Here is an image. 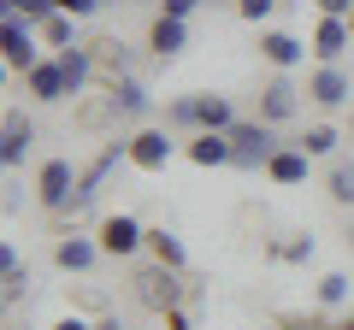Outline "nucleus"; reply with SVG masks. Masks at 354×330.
Masks as SVG:
<instances>
[{"instance_id": "4be33fe9", "label": "nucleus", "mask_w": 354, "mask_h": 330, "mask_svg": "<svg viewBox=\"0 0 354 330\" xmlns=\"http://www.w3.org/2000/svg\"><path fill=\"white\" fill-rule=\"evenodd\" d=\"M148 254L160 260V266H171V271L189 266V248L177 242V230H148Z\"/></svg>"}, {"instance_id": "9d476101", "label": "nucleus", "mask_w": 354, "mask_h": 330, "mask_svg": "<svg viewBox=\"0 0 354 330\" xmlns=\"http://www.w3.org/2000/svg\"><path fill=\"white\" fill-rule=\"evenodd\" d=\"M260 59L272 65V71H295V65L307 59V41L290 36V30H260Z\"/></svg>"}, {"instance_id": "f3484780", "label": "nucleus", "mask_w": 354, "mask_h": 330, "mask_svg": "<svg viewBox=\"0 0 354 330\" xmlns=\"http://www.w3.org/2000/svg\"><path fill=\"white\" fill-rule=\"evenodd\" d=\"M24 83H30V95H36V101H65V95H71V89H65V71H59V59H53V53L36 65V71H24Z\"/></svg>"}, {"instance_id": "a211bd4d", "label": "nucleus", "mask_w": 354, "mask_h": 330, "mask_svg": "<svg viewBox=\"0 0 354 330\" xmlns=\"http://www.w3.org/2000/svg\"><path fill=\"white\" fill-rule=\"evenodd\" d=\"M189 159H195V165H230V159H236L230 130H201V136L189 142Z\"/></svg>"}, {"instance_id": "6ab92c4d", "label": "nucleus", "mask_w": 354, "mask_h": 330, "mask_svg": "<svg viewBox=\"0 0 354 330\" xmlns=\"http://www.w3.org/2000/svg\"><path fill=\"white\" fill-rule=\"evenodd\" d=\"M77 24H83V18H71V12L59 6L53 18H41V24H36V36H41V48L65 53V48H77Z\"/></svg>"}, {"instance_id": "dca6fc26", "label": "nucleus", "mask_w": 354, "mask_h": 330, "mask_svg": "<svg viewBox=\"0 0 354 330\" xmlns=\"http://www.w3.org/2000/svg\"><path fill=\"white\" fill-rule=\"evenodd\" d=\"M53 59H59V71H65V89L83 95V89H88V77H95V48H83V41H77V48L53 53Z\"/></svg>"}, {"instance_id": "7c9ffc66", "label": "nucleus", "mask_w": 354, "mask_h": 330, "mask_svg": "<svg viewBox=\"0 0 354 330\" xmlns=\"http://www.w3.org/2000/svg\"><path fill=\"white\" fill-rule=\"evenodd\" d=\"M59 6H65V12H71V18H95V12H101V6H106V0H59Z\"/></svg>"}, {"instance_id": "0eeeda50", "label": "nucleus", "mask_w": 354, "mask_h": 330, "mask_svg": "<svg viewBox=\"0 0 354 330\" xmlns=\"http://www.w3.org/2000/svg\"><path fill=\"white\" fill-rule=\"evenodd\" d=\"M348 95H354V83H348V71H342V65H319V71L307 77V101L325 106V113L348 106Z\"/></svg>"}, {"instance_id": "39448f33", "label": "nucleus", "mask_w": 354, "mask_h": 330, "mask_svg": "<svg viewBox=\"0 0 354 330\" xmlns=\"http://www.w3.org/2000/svg\"><path fill=\"white\" fill-rule=\"evenodd\" d=\"M136 248H148V230H142V218H130V213H113L101 224V254H113V260H130Z\"/></svg>"}, {"instance_id": "c9c22d12", "label": "nucleus", "mask_w": 354, "mask_h": 330, "mask_svg": "<svg viewBox=\"0 0 354 330\" xmlns=\"http://www.w3.org/2000/svg\"><path fill=\"white\" fill-rule=\"evenodd\" d=\"M337 330H354V313H348V318H342V324H337Z\"/></svg>"}, {"instance_id": "bb28decb", "label": "nucleus", "mask_w": 354, "mask_h": 330, "mask_svg": "<svg viewBox=\"0 0 354 330\" xmlns=\"http://www.w3.org/2000/svg\"><path fill=\"white\" fill-rule=\"evenodd\" d=\"M319 301L342 307V301H348V278H342V271H325V278H319Z\"/></svg>"}, {"instance_id": "58836bf2", "label": "nucleus", "mask_w": 354, "mask_h": 330, "mask_svg": "<svg viewBox=\"0 0 354 330\" xmlns=\"http://www.w3.org/2000/svg\"><path fill=\"white\" fill-rule=\"evenodd\" d=\"M136 6H148V0H136Z\"/></svg>"}, {"instance_id": "393cba45", "label": "nucleus", "mask_w": 354, "mask_h": 330, "mask_svg": "<svg viewBox=\"0 0 354 330\" xmlns=\"http://www.w3.org/2000/svg\"><path fill=\"white\" fill-rule=\"evenodd\" d=\"M6 12H18V18H30V24H41V18L59 12V0H0V18H6Z\"/></svg>"}, {"instance_id": "f704fd0d", "label": "nucleus", "mask_w": 354, "mask_h": 330, "mask_svg": "<svg viewBox=\"0 0 354 330\" xmlns=\"http://www.w3.org/2000/svg\"><path fill=\"white\" fill-rule=\"evenodd\" d=\"M95 330H124V324H118V318H101V324H95Z\"/></svg>"}, {"instance_id": "1a4fd4ad", "label": "nucleus", "mask_w": 354, "mask_h": 330, "mask_svg": "<svg viewBox=\"0 0 354 330\" xmlns=\"http://www.w3.org/2000/svg\"><path fill=\"white\" fill-rule=\"evenodd\" d=\"M307 48H313V59H319V65H337L342 53L354 48L348 18H319V24H313V41H307Z\"/></svg>"}, {"instance_id": "2eb2a0df", "label": "nucleus", "mask_w": 354, "mask_h": 330, "mask_svg": "<svg viewBox=\"0 0 354 330\" xmlns=\"http://www.w3.org/2000/svg\"><path fill=\"white\" fill-rule=\"evenodd\" d=\"M113 113H118V118H148V113H153L148 83H136V77H118V83H113Z\"/></svg>"}, {"instance_id": "72a5a7b5", "label": "nucleus", "mask_w": 354, "mask_h": 330, "mask_svg": "<svg viewBox=\"0 0 354 330\" xmlns=\"http://www.w3.org/2000/svg\"><path fill=\"white\" fill-rule=\"evenodd\" d=\"M53 330H95V324H88V318H77V313H71V318H59V324H53Z\"/></svg>"}, {"instance_id": "cd10ccee", "label": "nucleus", "mask_w": 354, "mask_h": 330, "mask_svg": "<svg viewBox=\"0 0 354 330\" xmlns=\"http://www.w3.org/2000/svg\"><path fill=\"white\" fill-rule=\"evenodd\" d=\"M313 248H319L313 236H295V242H278L272 254H278V260H290V266H301V260H313Z\"/></svg>"}, {"instance_id": "f03ea898", "label": "nucleus", "mask_w": 354, "mask_h": 330, "mask_svg": "<svg viewBox=\"0 0 354 330\" xmlns=\"http://www.w3.org/2000/svg\"><path fill=\"white\" fill-rule=\"evenodd\" d=\"M0 53H6V71H36V65L48 59V53H41L36 24H30V18H18V12L0 18Z\"/></svg>"}, {"instance_id": "7ed1b4c3", "label": "nucleus", "mask_w": 354, "mask_h": 330, "mask_svg": "<svg viewBox=\"0 0 354 330\" xmlns=\"http://www.w3.org/2000/svg\"><path fill=\"white\" fill-rule=\"evenodd\" d=\"M77 183H83V177H77L71 159H48V165L36 171V201L48 206V213H65V206H71V195H77Z\"/></svg>"}, {"instance_id": "4468645a", "label": "nucleus", "mask_w": 354, "mask_h": 330, "mask_svg": "<svg viewBox=\"0 0 354 330\" xmlns=\"http://www.w3.org/2000/svg\"><path fill=\"white\" fill-rule=\"evenodd\" d=\"M148 48L160 53V59H177V53L189 48V24H183V18H153V30H148Z\"/></svg>"}, {"instance_id": "f257e3e1", "label": "nucleus", "mask_w": 354, "mask_h": 330, "mask_svg": "<svg viewBox=\"0 0 354 330\" xmlns=\"http://www.w3.org/2000/svg\"><path fill=\"white\" fill-rule=\"evenodd\" d=\"M230 148H236V171H266L272 165V153H278V136H272V124L266 118H236L230 124Z\"/></svg>"}, {"instance_id": "423d86ee", "label": "nucleus", "mask_w": 354, "mask_h": 330, "mask_svg": "<svg viewBox=\"0 0 354 330\" xmlns=\"http://www.w3.org/2000/svg\"><path fill=\"white\" fill-rule=\"evenodd\" d=\"M295 113H301V89L290 83V71H278L260 89V118H266V124H290Z\"/></svg>"}, {"instance_id": "5701e85b", "label": "nucleus", "mask_w": 354, "mask_h": 330, "mask_svg": "<svg viewBox=\"0 0 354 330\" xmlns=\"http://www.w3.org/2000/svg\"><path fill=\"white\" fill-rule=\"evenodd\" d=\"M295 148H307L313 159H337V153H342V136H337L330 124H307V136L295 142Z\"/></svg>"}, {"instance_id": "412c9836", "label": "nucleus", "mask_w": 354, "mask_h": 330, "mask_svg": "<svg viewBox=\"0 0 354 330\" xmlns=\"http://www.w3.org/2000/svg\"><path fill=\"white\" fill-rule=\"evenodd\" d=\"M325 195H330V201H337V206H354V153H337V159H330Z\"/></svg>"}, {"instance_id": "9b49d317", "label": "nucleus", "mask_w": 354, "mask_h": 330, "mask_svg": "<svg viewBox=\"0 0 354 330\" xmlns=\"http://www.w3.org/2000/svg\"><path fill=\"white\" fill-rule=\"evenodd\" d=\"M30 148H36V124H30L24 113H6V124H0V165H6V171L24 165Z\"/></svg>"}, {"instance_id": "aec40b11", "label": "nucleus", "mask_w": 354, "mask_h": 330, "mask_svg": "<svg viewBox=\"0 0 354 330\" xmlns=\"http://www.w3.org/2000/svg\"><path fill=\"white\" fill-rule=\"evenodd\" d=\"M236 124V106L225 95H195V130H230Z\"/></svg>"}, {"instance_id": "ddd939ff", "label": "nucleus", "mask_w": 354, "mask_h": 330, "mask_svg": "<svg viewBox=\"0 0 354 330\" xmlns=\"http://www.w3.org/2000/svg\"><path fill=\"white\" fill-rule=\"evenodd\" d=\"M95 260H101V236H65L53 248V266L59 271H88Z\"/></svg>"}, {"instance_id": "20e7f679", "label": "nucleus", "mask_w": 354, "mask_h": 330, "mask_svg": "<svg viewBox=\"0 0 354 330\" xmlns=\"http://www.w3.org/2000/svg\"><path fill=\"white\" fill-rule=\"evenodd\" d=\"M177 295H183V283H177V271L171 266H160V260H153V266L148 271H136V301L142 307H148V313H171V307H177Z\"/></svg>"}, {"instance_id": "4c0bfd02", "label": "nucleus", "mask_w": 354, "mask_h": 330, "mask_svg": "<svg viewBox=\"0 0 354 330\" xmlns=\"http://www.w3.org/2000/svg\"><path fill=\"white\" fill-rule=\"evenodd\" d=\"M348 30H354V12H348Z\"/></svg>"}, {"instance_id": "c85d7f7f", "label": "nucleus", "mask_w": 354, "mask_h": 330, "mask_svg": "<svg viewBox=\"0 0 354 330\" xmlns=\"http://www.w3.org/2000/svg\"><path fill=\"white\" fill-rule=\"evenodd\" d=\"M278 6H283V0H236V12L248 18V24H266V18L278 12Z\"/></svg>"}, {"instance_id": "2f4dec72", "label": "nucleus", "mask_w": 354, "mask_h": 330, "mask_svg": "<svg viewBox=\"0 0 354 330\" xmlns=\"http://www.w3.org/2000/svg\"><path fill=\"white\" fill-rule=\"evenodd\" d=\"M319 6V18H348L354 12V0H313Z\"/></svg>"}, {"instance_id": "6e6552de", "label": "nucleus", "mask_w": 354, "mask_h": 330, "mask_svg": "<svg viewBox=\"0 0 354 330\" xmlns=\"http://www.w3.org/2000/svg\"><path fill=\"white\" fill-rule=\"evenodd\" d=\"M171 153H177L171 130H136V136H130V165H136V171H165Z\"/></svg>"}, {"instance_id": "473e14b6", "label": "nucleus", "mask_w": 354, "mask_h": 330, "mask_svg": "<svg viewBox=\"0 0 354 330\" xmlns=\"http://www.w3.org/2000/svg\"><path fill=\"white\" fill-rule=\"evenodd\" d=\"M165 330H195V318H189V307H171V313H165Z\"/></svg>"}, {"instance_id": "a878e982", "label": "nucleus", "mask_w": 354, "mask_h": 330, "mask_svg": "<svg viewBox=\"0 0 354 330\" xmlns=\"http://www.w3.org/2000/svg\"><path fill=\"white\" fill-rule=\"evenodd\" d=\"M165 124L171 130H195V95H177V101L165 106Z\"/></svg>"}, {"instance_id": "ea45409f", "label": "nucleus", "mask_w": 354, "mask_h": 330, "mask_svg": "<svg viewBox=\"0 0 354 330\" xmlns=\"http://www.w3.org/2000/svg\"><path fill=\"white\" fill-rule=\"evenodd\" d=\"M348 248H354V236H348Z\"/></svg>"}, {"instance_id": "e433bc0d", "label": "nucleus", "mask_w": 354, "mask_h": 330, "mask_svg": "<svg viewBox=\"0 0 354 330\" xmlns=\"http://www.w3.org/2000/svg\"><path fill=\"white\" fill-rule=\"evenodd\" d=\"M207 6H225V0H207Z\"/></svg>"}, {"instance_id": "f8f14e48", "label": "nucleus", "mask_w": 354, "mask_h": 330, "mask_svg": "<svg viewBox=\"0 0 354 330\" xmlns=\"http://www.w3.org/2000/svg\"><path fill=\"white\" fill-rule=\"evenodd\" d=\"M307 165H313V153H307V148H278V153H272V165H266V177L278 183V189H301V183H307Z\"/></svg>"}, {"instance_id": "b1692460", "label": "nucleus", "mask_w": 354, "mask_h": 330, "mask_svg": "<svg viewBox=\"0 0 354 330\" xmlns=\"http://www.w3.org/2000/svg\"><path fill=\"white\" fill-rule=\"evenodd\" d=\"M0 278H6V301H18V295H24V283H30V271H24V260H18L12 242L0 248Z\"/></svg>"}, {"instance_id": "c756f323", "label": "nucleus", "mask_w": 354, "mask_h": 330, "mask_svg": "<svg viewBox=\"0 0 354 330\" xmlns=\"http://www.w3.org/2000/svg\"><path fill=\"white\" fill-rule=\"evenodd\" d=\"M201 6H207V0H160V12H165V18H183V24H189Z\"/></svg>"}]
</instances>
